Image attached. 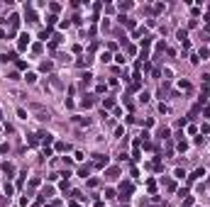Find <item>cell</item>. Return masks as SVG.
I'll list each match as a JSON object with an SVG mask.
<instances>
[{
	"instance_id": "obj_1",
	"label": "cell",
	"mask_w": 210,
	"mask_h": 207,
	"mask_svg": "<svg viewBox=\"0 0 210 207\" xmlns=\"http://www.w3.org/2000/svg\"><path fill=\"white\" fill-rule=\"evenodd\" d=\"M27 42H29V37H27V34H22V37H20V49H25Z\"/></svg>"
},
{
	"instance_id": "obj_2",
	"label": "cell",
	"mask_w": 210,
	"mask_h": 207,
	"mask_svg": "<svg viewBox=\"0 0 210 207\" xmlns=\"http://www.w3.org/2000/svg\"><path fill=\"white\" fill-rule=\"evenodd\" d=\"M108 178H110V180H115V178H117V168H110V171H108Z\"/></svg>"
},
{
	"instance_id": "obj_3",
	"label": "cell",
	"mask_w": 210,
	"mask_h": 207,
	"mask_svg": "<svg viewBox=\"0 0 210 207\" xmlns=\"http://www.w3.org/2000/svg\"><path fill=\"white\" fill-rule=\"evenodd\" d=\"M73 207H78V205H73Z\"/></svg>"
}]
</instances>
